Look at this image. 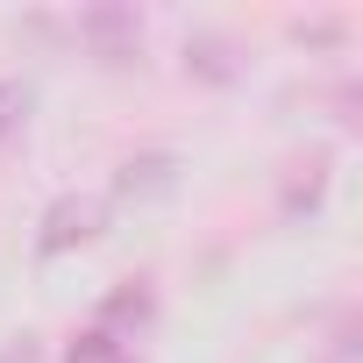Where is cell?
<instances>
[{"instance_id":"3","label":"cell","mask_w":363,"mask_h":363,"mask_svg":"<svg viewBox=\"0 0 363 363\" xmlns=\"http://www.w3.org/2000/svg\"><path fill=\"white\" fill-rule=\"evenodd\" d=\"M22 107H29V93H22V86H0V135L15 128V114H22Z\"/></svg>"},{"instance_id":"2","label":"cell","mask_w":363,"mask_h":363,"mask_svg":"<svg viewBox=\"0 0 363 363\" xmlns=\"http://www.w3.org/2000/svg\"><path fill=\"white\" fill-rule=\"evenodd\" d=\"M72 363H114V335H107V328H86V335L72 342Z\"/></svg>"},{"instance_id":"1","label":"cell","mask_w":363,"mask_h":363,"mask_svg":"<svg viewBox=\"0 0 363 363\" xmlns=\"http://www.w3.org/2000/svg\"><path fill=\"white\" fill-rule=\"evenodd\" d=\"M100 235V200H57L43 214V257L72 250V242H93Z\"/></svg>"}]
</instances>
